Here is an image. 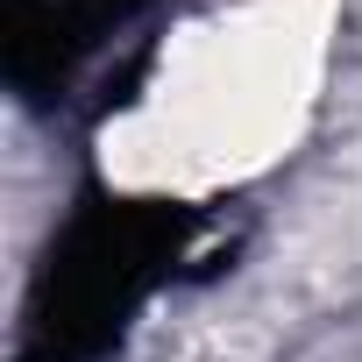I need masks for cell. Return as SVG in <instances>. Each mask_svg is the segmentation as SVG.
Segmentation results:
<instances>
[{"mask_svg":"<svg viewBox=\"0 0 362 362\" xmlns=\"http://www.w3.org/2000/svg\"><path fill=\"white\" fill-rule=\"evenodd\" d=\"M235 86H291V64H256V57H249V43H235ZM199 93H221V100H228L235 135H242V128H249V121L270 107L263 93H228V71H214V64L199 71Z\"/></svg>","mask_w":362,"mask_h":362,"instance_id":"1","label":"cell"}]
</instances>
